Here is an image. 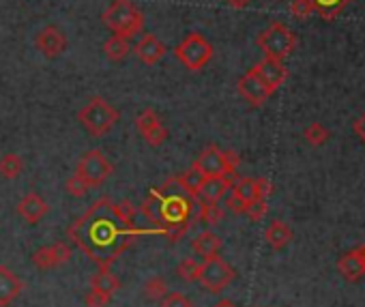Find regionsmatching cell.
Returning a JSON list of instances; mask_svg holds the SVG:
<instances>
[{
  "label": "cell",
  "instance_id": "cell-1",
  "mask_svg": "<svg viewBox=\"0 0 365 307\" xmlns=\"http://www.w3.org/2000/svg\"><path fill=\"white\" fill-rule=\"evenodd\" d=\"M131 235H138V228L120 219L114 202L108 198L97 200L92 209L69 228V237L102 265L106 258L108 262L114 260V255L125 249V241H129Z\"/></svg>",
  "mask_w": 365,
  "mask_h": 307
},
{
  "label": "cell",
  "instance_id": "cell-2",
  "mask_svg": "<svg viewBox=\"0 0 365 307\" xmlns=\"http://www.w3.org/2000/svg\"><path fill=\"white\" fill-rule=\"evenodd\" d=\"M155 191L159 200V223H163L168 230L185 228L193 209V198L179 185L177 176L168 178L165 185Z\"/></svg>",
  "mask_w": 365,
  "mask_h": 307
},
{
  "label": "cell",
  "instance_id": "cell-3",
  "mask_svg": "<svg viewBox=\"0 0 365 307\" xmlns=\"http://www.w3.org/2000/svg\"><path fill=\"white\" fill-rule=\"evenodd\" d=\"M102 22L114 35L125 39H133L144 29V13L131 3V0H114V3L102 13Z\"/></svg>",
  "mask_w": 365,
  "mask_h": 307
},
{
  "label": "cell",
  "instance_id": "cell-4",
  "mask_svg": "<svg viewBox=\"0 0 365 307\" xmlns=\"http://www.w3.org/2000/svg\"><path fill=\"white\" fill-rule=\"evenodd\" d=\"M118 110L106 101L104 97H92L86 104L80 108L78 112V120L84 129L95 136V138H104L112 127L118 123Z\"/></svg>",
  "mask_w": 365,
  "mask_h": 307
},
{
  "label": "cell",
  "instance_id": "cell-5",
  "mask_svg": "<svg viewBox=\"0 0 365 307\" xmlns=\"http://www.w3.org/2000/svg\"><path fill=\"white\" fill-rule=\"evenodd\" d=\"M258 47L262 49V54L266 58H277L284 61L292 49L297 45V37L292 33L286 24L282 22H273L269 29H264L258 39H256Z\"/></svg>",
  "mask_w": 365,
  "mask_h": 307
},
{
  "label": "cell",
  "instance_id": "cell-6",
  "mask_svg": "<svg viewBox=\"0 0 365 307\" xmlns=\"http://www.w3.org/2000/svg\"><path fill=\"white\" fill-rule=\"evenodd\" d=\"M238 162L241 159L234 150H222L219 146L211 144L193 162V168H198L204 176H234Z\"/></svg>",
  "mask_w": 365,
  "mask_h": 307
},
{
  "label": "cell",
  "instance_id": "cell-7",
  "mask_svg": "<svg viewBox=\"0 0 365 307\" xmlns=\"http://www.w3.org/2000/svg\"><path fill=\"white\" fill-rule=\"evenodd\" d=\"M175 56L181 61V65L189 71H200L204 69L213 58V45L200 35L191 33L187 35L175 49Z\"/></svg>",
  "mask_w": 365,
  "mask_h": 307
},
{
  "label": "cell",
  "instance_id": "cell-8",
  "mask_svg": "<svg viewBox=\"0 0 365 307\" xmlns=\"http://www.w3.org/2000/svg\"><path fill=\"white\" fill-rule=\"evenodd\" d=\"M76 174L82 178L88 187H102L108 178L114 174V166L104 155V150L90 148L80 157V162L76 166Z\"/></svg>",
  "mask_w": 365,
  "mask_h": 307
},
{
  "label": "cell",
  "instance_id": "cell-9",
  "mask_svg": "<svg viewBox=\"0 0 365 307\" xmlns=\"http://www.w3.org/2000/svg\"><path fill=\"white\" fill-rule=\"evenodd\" d=\"M234 277H236L234 269L224 258L211 255V258H204V262L200 265V279L198 281L209 292L219 294L232 284Z\"/></svg>",
  "mask_w": 365,
  "mask_h": 307
},
{
  "label": "cell",
  "instance_id": "cell-10",
  "mask_svg": "<svg viewBox=\"0 0 365 307\" xmlns=\"http://www.w3.org/2000/svg\"><path fill=\"white\" fill-rule=\"evenodd\" d=\"M236 88H238V95L245 99L248 104H252L256 108L264 106L266 99L273 95V90L260 80V75L254 69H250L245 75H243V78L238 80V84H236Z\"/></svg>",
  "mask_w": 365,
  "mask_h": 307
},
{
  "label": "cell",
  "instance_id": "cell-11",
  "mask_svg": "<svg viewBox=\"0 0 365 307\" xmlns=\"http://www.w3.org/2000/svg\"><path fill=\"white\" fill-rule=\"evenodd\" d=\"M35 45L45 58H58V56L65 54V49H67V37L58 26L50 24V26H43L35 35Z\"/></svg>",
  "mask_w": 365,
  "mask_h": 307
},
{
  "label": "cell",
  "instance_id": "cell-12",
  "mask_svg": "<svg viewBox=\"0 0 365 307\" xmlns=\"http://www.w3.org/2000/svg\"><path fill=\"white\" fill-rule=\"evenodd\" d=\"M136 127H138V132L144 136V140L155 148L165 144V140H168V129L163 127L157 112L151 110V108H146L144 112H140L136 116Z\"/></svg>",
  "mask_w": 365,
  "mask_h": 307
},
{
  "label": "cell",
  "instance_id": "cell-13",
  "mask_svg": "<svg viewBox=\"0 0 365 307\" xmlns=\"http://www.w3.org/2000/svg\"><path fill=\"white\" fill-rule=\"evenodd\" d=\"M71 258V249L65 243H54V245H45L33 253V265L41 271H50L60 265H65Z\"/></svg>",
  "mask_w": 365,
  "mask_h": 307
},
{
  "label": "cell",
  "instance_id": "cell-14",
  "mask_svg": "<svg viewBox=\"0 0 365 307\" xmlns=\"http://www.w3.org/2000/svg\"><path fill=\"white\" fill-rule=\"evenodd\" d=\"M254 71L260 75V80L269 86L273 93L288 80V69H286L284 61H277V58H266L264 56V61H260L254 67Z\"/></svg>",
  "mask_w": 365,
  "mask_h": 307
},
{
  "label": "cell",
  "instance_id": "cell-15",
  "mask_svg": "<svg viewBox=\"0 0 365 307\" xmlns=\"http://www.w3.org/2000/svg\"><path fill=\"white\" fill-rule=\"evenodd\" d=\"M133 54L140 63L144 65H157L159 61H163V56L168 54V47L163 41H159L155 35H144L136 45H133Z\"/></svg>",
  "mask_w": 365,
  "mask_h": 307
},
{
  "label": "cell",
  "instance_id": "cell-16",
  "mask_svg": "<svg viewBox=\"0 0 365 307\" xmlns=\"http://www.w3.org/2000/svg\"><path fill=\"white\" fill-rule=\"evenodd\" d=\"M47 211H50V207L39 194H26L17 202V215L29 223H39L47 215Z\"/></svg>",
  "mask_w": 365,
  "mask_h": 307
},
{
  "label": "cell",
  "instance_id": "cell-17",
  "mask_svg": "<svg viewBox=\"0 0 365 307\" xmlns=\"http://www.w3.org/2000/svg\"><path fill=\"white\" fill-rule=\"evenodd\" d=\"M230 189H232L230 176H204L198 198L206 200V202H219Z\"/></svg>",
  "mask_w": 365,
  "mask_h": 307
},
{
  "label": "cell",
  "instance_id": "cell-18",
  "mask_svg": "<svg viewBox=\"0 0 365 307\" xmlns=\"http://www.w3.org/2000/svg\"><path fill=\"white\" fill-rule=\"evenodd\" d=\"M337 269H339V273H342L344 279H348V281H359V279L365 275V258H363V251H361V249H355V251L344 253L342 258L337 260Z\"/></svg>",
  "mask_w": 365,
  "mask_h": 307
},
{
  "label": "cell",
  "instance_id": "cell-19",
  "mask_svg": "<svg viewBox=\"0 0 365 307\" xmlns=\"http://www.w3.org/2000/svg\"><path fill=\"white\" fill-rule=\"evenodd\" d=\"M22 290H24V284L15 277V273L9 271L7 267H0V307L11 305Z\"/></svg>",
  "mask_w": 365,
  "mask_h": 307
},
{
  "label": "cell",
  "instance_id": "cell-20",
  "mask_svg": "<svg viewBox=\"0 0 365 307\" xmlns=\"http://www.w3.org/2000/svg\"><path fill=\"white\" fill-rule=\"evenodd\" d=\"M264 239H266V243H269L273 249L279 251V249H284L292 241V230H290L288 223L275 219V221L269 223V228L264 230Z\"/></svg>",
  "mask_w": 365,
  "mask_h": 307
},
{
  "label": "cell",
  "instance_id": "cell-21",
  "mask_svg": "<svg viewBox=\"0 0 365 307\" xmlns=\"http://www.w3.org/2000/svg\"><path fill=\"white\" fill-rule=\"evenodd\" d=\"M191 247L198 255H202V258H211V255H217L219 249H222V239H219L215 233H211V230H204V233H200L196 239H193Z\"/></svg>",
  "mask_w": 365,
  "mask_h": 307
},
{
  "label": "cell",
  "instance_id": "cell-22",
  "mask_svg": "<svg viewBox=\"0 0 365 307\" xmlns=\"http://www.w3.org/2000/svg\"><path fill=\"white\" fill-rule=\"evenodd\" d=\"M104 52H106V58L112 61V63H123L129 52H131V45H129V39L120 37V35H114L110 37L106 43H104Z\"/></svg>",
  "mask_w": 365,
  "mask_h": 307
},
{
  "label": "cell",
  "instance_id": "cell-23",
  "mask_svg": "<svg viewBox=\"0 0 365 307\" xmlns=\"http://www.w3.org/2000/svg\"><path fill=\"white\" fill-rule=\"evenodd\" d=\"M350 0H311L314 13H318L323 19H335L346 9Z\"/></svg>",
  "mask_w": 365,
  "mask_h": 307
},
{
  "label": "cell",
  "instance_id": "cell-24",
  "mask_svg": "<svg viewBox=\"0 0 365 307\" xmlns=\"http://www.w3.org/2000/svg\"><path fill=\"white\" fill-rule=\"evenodd\" d=\"M177 181H179V185L193 198V200H198V191H200V185H202V181H204V174L198 170V168H189L187 172H183L181 176H177Z\"/></svg>",
  "mask_w": 365,
  "mask_h": 307
},
{
  "label": "cell",
  "instance_id": "cell-25",
  "mask_svg": "<svg viewBox=\"0 0 365 307\" xmlns=\"http://www.w3.org/2000/svg\"><path fill=\"white\" fill-rule=\"evenodd\" d=\"M90 288H95V290H99V292L112 297V294L120 288V281H118L112 273L102 271V273L92 275V279H90Z\"/></svg>",
  "mask_w": 365,
  "mask_h": 307
},
{
  "label": "cell",
  "instance_id": "cell-26",
  "mask_svg": "<svg viewBox=\"0 0 365 307\" xmlns=\"http://www.w3.org/2000/svg\"><path fill=\"white\" fill-rule=\"evenodd\" d=\"M24 172V162L15 155V152H7V155L0 159V176L11 181V178H17Z\"/></svg>",
  "mask_w": 365,
  "mask_h": 307
},
{
  "label": "cell",
  "instance_id": "cell-27",
  "mask_svg": "<svg viewBox=\"0 0 365 307\" xmlns=\"http://www.w3.org/2000/svg\"><path fill=\"white\" fill-rule=\"evenodd\" d=\"M224 217V211L219 207L217 202H206V200H200V211H198V219L206 226H217Z\"/></svg>",
  "mask_w": 365,
  "mask_h": 307
},
{
  "label": "cell",
  "instance_id": "cell-28",
  "mask_svg": "<svg viewBox=\"0 0 365 307\" xmlns=\"http://www.w3.org/2000/svg\"><path fill=\"white\" fill-rule=\"evenodd\" d=\"M303 138H305V142L311 144V146H323V144L329 142L331 134H329V129H327L325 125H321V123H311V125L305 127Z\"/></svg>",
  "mask_w": 365,
  "mask_h": 307
},
{
  "label": "cell",
  "instance_id": "cell-29",
  "mask_svg": "<svg viewBox=\"0 0 365 307\" xmlns=\"http://www.w3.org/2000/svg\"><path fill=\"white\" fill-rule=\"evenodd\" d=\"M238 200L243 202H252L256 200V178H238L236 183H232V189H230Z\"/></svg>",
  "mask_w": 365,
  "mask_h": 307
},
{
  "label": "cell",
  "instance_id": "cell-30",
  "mask_svg": "<svg viewBox=\"0 0 365 307\" xmlns=\"http://www.w3.org/2000/svg\"><path fill=\"white\" fill-rule=\"evenodd\" d=\"M177 275L187 281V284H193V281H198L200 279V262H196L193 258H185L179 262L177 267Z\"/></svg>",
  "mask_w": 365,
  "mask_h": 307
},
{
  "label": "cell",
  "instance_id": "cell-31",
  "mask_svg": "<svg viewBox=\"0 0 365 307\" xmlns=\"http://www.w3.org/2000/svg\"><path fill=\"white\" fill-rule=\"evenodd\" d=\"M168 294V284L163 277H151L144 284V297L151 301H161Z\"/></svg>",
  "mask_w": 365,
  "mask_h": 307
},
{
  "label": "cell",
  "instance_id": "cell-32",
  "mask_svg": "<svg viewBox=\"0 0 365 307\" xmlns=\"http://www.w3.org/2000/svg\"><path fill=\"white\" fill-rule=\"evenodd\" d=\"M140 211H142L144 217H149L153 223H159V200H157V191L155 189L149 194V198L142 202Z\"/></svg>",
  "mask_w": 365,
  "mask_h": 307
},
{
  "label": "cell",
  "instance_id": "cell-33",
  "mask_svg": "<svg viewBox=\"0 0 365 307\" xmlns=\"http://www.w3.org/2000/svg\"><path fill=\"white\" fill-rule=\"evenodd\" d=\"M65 189H67V194H69L71 198H84V196L88 194L90 187L82 181V178H80L78 174H73L71 178H67Z\"/></svg>",
  "mask_w": 365,
  "mask_h": 307
},
{
  "label": "cell",
  "instance_id": "cell-34",
  "mask_svg": "<svg viewBox=\"0 0 365 307\" xmlns=\"http://www.w3.org/2000/svg\"><path fill=\"white\" fill-rule=\"evenodd\" d=\"M266 211H269V204H266V200H260V198L248 202V207H245V215H248L252 221H260V219H264Z\"/></svg>",
  "mask_w": 365,
  "mask_h": 307
},
{
  "label": "cell",
  "instance_id": "cell-35",
  "mask_svg": "<svg viewBox=\"0 0 365 307\" xmlns=\"http://www.w3.org/2000/svg\"><path fill=\"white\" fill-rule=\"evenodd\" d=\"M290 13L297 19H307L314 13L311 0H290Z\"/></svg>",
  "mask_w": 365,
  "mask_h": 307
},
{
  "label": "cell",
  "instance_id": "cell-36",
  "mask_svg": "<svg viewBox=\"0 0 365 307\" xmlns=\"http://www.w3.org/2000/svg\"><path fill=\"white\" fill-rule=\"evenodd\" d=\"M161 307H193V303L181 292H168L161 299Z\"/></svg>",
  "mask_w": 365,
  "mask_h": 307
},
{
  "label": "cell",
  "instance_id": "cell-37",
  "mask_svg": "<svg viewBox=\"0 0 365 307\" xmlns=\"http://www.w3.org/2000/svg\"><path fill=\"white\" fill-rule=\"evenodd\" d=\"M110 294H104V292H99V290H95V288H90L88 292H86V305L88 307H106L108 303H110Z\"/></svg>",
  "mask_w": 365,
  "mask_h": 307
},
{
  "label": "cell",
  "instance_id": "cell-38",
  "mask_svg": "<svg viewBox=\"0 0 365 307\" xmlns=\"http://www.w3.org/2000/svg\"><path fill=\"white\" fill-rule=\"evenodd\" d=\"M271 194H273V183L269 181V178H256V198L269 200Z\"/></svg>",
  "mask_w": 365,
  "mask_h": 307
},
{
  "label": "cell",
  "instance_id": "cell-39",
  "mask_svg": "<svg viewBox=\"0 0 365 307\" xmlns=\"http://www.w3.org/2000/svg\"><path fill=\"white\" fill-rule=\"evenodd\" d=\"M226 207H228V211H232L234 215H245V207H248V204L243 202V200H238L234 194H230V198L226 200Z\"/></svg>",
  "mask_w": 365,
  "mask_h": 307
},
{
  "label": "cell",
  "instance_id": "cell-40",
  "mask_svg": "<svg viewBox=\"0 0 365 307\" xmlns=\"http://www.w3.org/2000/svg\"><path fill=\"white\" fill-rule=\"evenodd\" d=\"M352 129H355V134L359 136V140L365 142V114H361V116L352 123Z\"/></svg>",
  "mask_w": 365,
  "mask_h": 307
},
{
  "label": "cell",
  "instance_id": "cell-41",
  "mask_svg": "<svg viewBox=\"0 0 365 307\" xmlns=\"http://www.w3.org/2000/svg\"><path fill=\"white\" fill-rule=\"evenodd\" d=\"M224 3L230 5L232 9H245L252 3V0H224Z\"/></svg>",
  "mask_w": 365,
  "mask_h": 307
},
{
  "label": "cell",
  "instance_id": "cell-42",
  "mask_svg": "<svg viewBox=\"0 0 365 307\" xmlns=\"http://www.w3.org/2000/svg\"><path fill=\"white\" fill-rule=\"evenodd\" d=\"M213 307H236V303L230 301V299H219Z\"/></svg>",
  "mask_w": 365,
  "mask_h": 307
},
{
  "label": "cell",
  "instance_id": "cell-43",
  "mask_svg": "<svg viewBox=\"0 0 365 307\" xmlns=\"http://www.w3.org/2000/svg\"><path fill=\"white\" fill-rule=\"evenodd\" d=\"M361 251H363V258H365V247H363V249H361Z\"/></svg>",
  "mask_w": 365,
  "mask_h": 307
}]
</instances>
